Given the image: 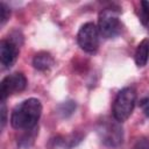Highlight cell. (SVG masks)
<instances>
[{
    "mask_svg": "<svg viewBox=\"0 0 149 149\" xmlns=\"http://www.w3.org/2000/svg\"><path fill=\"white\" fill-rule=\"evenodd\" d=\"M7 121V109L5 106V101H1V128L5 127Z\"/></svg>",
    "mask_w": 149,
    "mask_h": 149,
    "instance_id": "obj_16",
    "label": "cell"
},
{
    "mask_svg": "<svg viewBox=\"0 0 149 149\" xmlns=\"http://www.w3.org/2000/svg\"><path fill=\"white\" fill-rule=\"evenodd\" d=\"M134 59H135V64L139 68H142L147 64L149 59V40L148 38H144L139 43L135 51Z\"/></svg>",
    "mask_w": 149,
    "mask_h": 149,
    "instance_id": "obj_9",
    "label": "cell"
},
{
    "mask_svg": "<svg viewBox=\"0 0 149 149\" xmlns=\"http://www.w3.org/2000/svg\"><path fill=\"white\" fill-rule=\"evenodd\" d=\"M98 29L99 34L105 38H113L118 36L122 29L118 12L113 8L104 9L99 15Z\"/></svg>",
    "mask_w": 149,
    "mask_h": 149,
    "instance_id": "obj_4",
    "label": "cell"
},
{
    "mask_svg": "<svg viewBox=\"0 0 149 149\" xmlns=\"http://www.w3.org/2000/svg\"><path fill=\"white\" fill-rule=\"evenodd\" d=\"M100 141L108 147H118L123 141V130L121 122L116 121L114 118H105L101 120L97 128Z\"/></svg>",
    "mask_w": 149,
    "mask_h": 149,
    "instance_id": "obj_3",
    "label": "cell"
},
{
    "mask_svg": "<svg viewBox=\"0 0 149 149\" xmlns=\"http://www.w3.org/2000/svg\"><path fill=\"white\" fill-rule=\"evenodd\" d=\"M9 15H10V9L3 2H0V23H1V26H3L7 22V20L9 19Z\"/></svg>",
    "mask_w": 149,
    "mask_h": 149,
    "instance_id": "obj_13",
    "label": "cell"
},
{
    "mask_svg": "<svg viewBox=\"0 0 149 149\" xmlns=\"http://www.w3.org/2000/svg\"><path fill=\"white\" fill-rule=\"evenodd\" d=\"M140 107H141V109L143 111L144 115L149 118V97H146V98L141 99V101H140Z\"/></svg>",
    "mask_w": 149,
    "mask_h": 149,
    "instance_id": "obj_15",
    "label": "cell"
},
{
    "mask_svg": "<svg viewBox=\"0 0 149 149\" xmlns=\"http://www.w3.org/2000/svg\"><path fill=\"white\" fill-rule=\"evenodd\" d=\"M54 58L49 52L41 51L37 52L33 58V65L38 71H48L54 65Z\"/></svg>",
    "mask_w": 149,
    "mask_h": 149,
    "instance_id": "obj_8",
    "label": "cell"
},
{
    "mask_svg": "<svg viewBox=\"0 0 149 149\" xmlns=\"http://www.w3.org/2000/svg\"><path fill=\"white\" fill-rule=\"evenodd\" d=\"M133 149H149V140L146 137H141L136 141Z\"/></svg>",
    "mask_w": 149,
    "mask_h": 149,
    "instance_id": "obj_14",
    "label": "cell"
},
{
    "mask_svg": "<svg viewBox=\"0 0 149 149\" xmlns=\"http://www.w3.org/2000/svg\"><path fill=\"white\" fill-rule=\"evenodd\" d=\"M76 109V104L72 101V100H69V101H64L62 102L59 106H58V114L62 116V118H68L70 116Z\"/></svg>",
    "mask_w": 149,
    "mask_h": 149,
    "instance_id": "obj_11",
    "label": "cell"
},
{
    "mask_svg": "<svg viewBox=\"0 0 149 149\" xmlns=\"http://www.w3.org/2000/svg\"><path fill=\"white\" fill-rule=\"evenodd\" d=\"M19 56L17 44L12 40H2L0 43V61L3 68L13 66Z\"/></svg>",
    "mask_w": 149,
    "mask_h": 149,
    "instance_id": "obj_7",
    "label": "cell"
},
{
    "mask_svg": "<svg viewBox=\"0 0 149 149\" xmlns=\"http://www.w3.org/2000/svg\"><path fill=\"white\" fill-rule=\"evenodd\" d=\"M99 36L100 34L98 27L92 22H87L80 27L77 35V41L84 51L94 54L99 48Z\"/></svg>",
    "mask_w": 149,
    "mask_h": 149,
    "instance_id": "obj_5",
    "label": "cell"
},
{
    "mask_svg": "<svg viewBox=\"0 0 149 149\" xmlns=\"http://www.w3.org/2000/svg\"><path fill=\"white\" fill-rule=\"evenodd\" d=\"M139 19L143 26H149V1H141Z\"/></svg>",
    "mask_w": 149,
    "mask_h": 149,
    "instance_id": "obj_12",
    "label": "cell"
},
{
    "mask_svg": "<svg viewBox=\"0 0 149 149\" xmlns=\"http://www.w3.org/2000/svg\"><path fill=\"white\" fill-rule=\"evenodd\" d=\"M27 86V79L23 76V73H12L7 77H5L1 81V86H0V97H1V101H5L6 98H8L9 95L16 93V92H21L26 88Z\"/></svg>",
    "mask_w": 149,
    "mask_h": 149,
    "instance_id": "obj_6",
    "label": "cell"
},
{
    "mask_svg": "<svg viewBox=\"0 0 149 149\" xmlns=\"http://www.w3.org/2000/svg\"><path fill=\"white\" fill-rule=\"evenodd\" d=\"M42 113V104L36 98H29L17 105L10 115V125L15 129L27 130L36 127Z\"/></svg>",
    "mask_w": 149,
    "mask_h": 149,
    "instance_id": "obj_1",
    "label": "cell"
},
{
    "mask_svg": "<svg viewBox=\"0 0 149 149\" xmlns=\"http://www.w3.org/2000/svg\"><path fill=\"white\" fill-rule=\"evenodd\" d=\"M136 102V92L133 87H125L122 88L113 104V118L119 121V122H123L126 121L135 106Z\"/></svg>",
    "mask_w": 149,
    "mask_h": 149,
    "instance_id": "obj_2",
    "label": "cell"
},
{
    "mask_svg": "<svg viewBox=\"0 0 149 149\" xmlns=\"http://www.w3.org/2000/svg\"><path fill=\"white\" fill-rule=\"evenodd\" d=\"M37 134H38L37 127H34V128L24 130V133L19 139V146L22 147V148H29L34 143L35 137L37 136Z\"/></svg>",
    "mask_w": 149,
    "mask_h": 149,
    "instance_id": "obj_10",
    "label": "cell"
}]
</instances>
